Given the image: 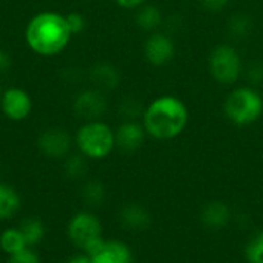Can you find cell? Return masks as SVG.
Returning a JSON list of instances; mask_svg holds the SVG:
<instances>
[{
	"label": "cell",
	"instance_id": "1",
	"mask_svg": "<svg viewBox=\"0 0 263 263\" xmlns=\"http://www.w3.org/2000/svg\"><path fill=\"white\" fill-rule=\"evenodd\" d=\"M190 123V109L186 103L174 94L154 97L142 116V125L146 134L156 140L168 142L177 139Z\"/></svg>",
	"mask_w": 263,
	"mask_h": 263
},
{
	"label": "cell",
	"instance_id": "2",
	"mask_svg": "<svg viewBox=\"0 0 263 263\" xmlns=\"http://www.w3.org/2000/svg\"><path fill=\"white\" fill-rule=\"evenodd\" d=\"M72 34L65 15L55 11H42L35 14L25 28L28 48L42 57L60 54L71 42Z\"/></svg>",
	"mask_w": 263,
	"mask_h": 263
},
{
	"label": "cell",
	"instance_id": "3",
	"mask_svg": "<svg viewBox=\"0 0 263 263\" xmlns=\"http://www.w3.org/2000/svg\"><path fill=\"white\" fill-rule=\"evenodd\" d=\"M222 111L227 120L234 126H251L263 117L262 91L250 85L234 86L227 94Z\"/></svg>",
	"mask_w": 263,
	"mask_h": 263
},
{
	"label": "cell",
	"instance_id": "4",
	"mask_svg": "<svg viewBox=\"0 0 263 263\" xmlns=\"http://www.w3.org/2000/svg\"><path fill=\"white\" fill-rule=\"evenodd\" d=\"M76 145L86 159L102 160L114 151L116 134L114 129L102 120L85 122L76 133Z\"/></svg>",
	"mask_w": 263,
	"mask_h": 263
},
{
	"label": "cell",
	"instance_id": "5",
	"mask_svg": "<svg viewBox=\"0 0 263 263\" xmlns=\"http://www.w3.org/2000/svg\"><path fill=\"white\" fill-rule=\"evenodd\" d=\"M243 59L231 43L216 45L208 55V72L222 86H234L243 77Z\"/></svg>",
	"mask_w": 263,
	"mask_h": 263
},
{
	"label": "cell",
	"instance_id": "6",
	"mask_svg": "<svg viewBox=\"0 0 263 263\" xmlns=\"http://www.w3.org/2000/svg\"><path fill=\"white\" fill-rule=\"evenodd\" d=\"M66 233L69 240L89 257L94 256L105 242L102 237V223L97 216L89 211L74 214L68 223Z\"/></svg>",
	"mask_w": 263,
	"mask_h": 263
},
{
	"label": "cell",
	"instance_id": "7",
	"mask_svg": "<svg viewBox=\"0 0 263 263\" xmlns=\"http://www.w3.org/2000/svg\"><path fill=\"white\" fill-rule=\"evenodd\" d=\"M177 54L174 37L168 31L149 32L143 43V55L146 62L156 68L170 65Z\"/></svg>",
	"mask_w": 263,
	"mask_h": 263
},
{
	"label": "cell",
	"instance_id": "8",
	"mask_svg": "<svg viewBox=\"0 0 263 263\" xmlns=\"http://www.w3.org/2000/svg\"><path fill=\"white\" fill-rule=\"evenodd\" d=\"M106 108H108L106 97H105L103 91H100L97 88H89V89L80 91L74 97V102H72L74 112L85 122L100 120V117L105 114Z\"/></svg>",
	"mask_w": 263,
	"mask_h": 263
},
{
	"label": "cell",
	"instance_id": "9",
	"mask_svg": "<svg viewBox=\"0 0 263 263\" xmlns=\"http://www.w3.org/2000/svg\"><path fill=\"white\" fill-rule=\"evenodd\" d=\"M0 109L5 114V117L9 119L11 122H22L32 111L31 96L18 86H11L5 89L2 94Z\"/></svg>",
	"mask_w": 263,
	"mask_h": 263
},
{
	"label": "cell",
	"instance_id": "10",
	"mask_svg": "<svg viewBox=\"0 0 263 263\" xmlns=\"http://www.w3.org/2000/svg\"><path fill=\"white\" fill-rule=\"evenodd\" d=\"M37 146L43 156L49 159H62L69 154L72 146V139L69 133H66L65 129L51 128V129H45L39 136Z\"/></svg>",
	"mask_w": 263,
	"mask_h": 263
},
{
	"label": "cell",
	"instance_id": "11",
	"mask_svg": "<svg viewBox=\"0 0 263 263\" xmlns=\"http://www.w3.org/2000/svg\"><path fill=\"white\" fill-rule=\"evenodd\" d=\"M116 134V148L122 153L131 154L139 151L146 139V131L140 120H123L119 128L114 131Z\"/></svg>",
	"mask_w": 263,
	"mask_h": 263
},
{
	"label": "cell",
	"instance_id": "12",
	"mask_svg": "<svg viewBox=\"0 0 263 263\" xmlns=\"http://www.w3.org/2000/svg\"><path fill=\"white\" fill-rule=\"evenodd\" d=\"M89 80L100 91H114L122 82L120 71L109 62H97L89 69Z\"/></svg>",
	"mask_w": 263,
	"mask_h": 263
},
{
	"label": "cell",
	"instance_id": "13",
	"mask_svg": "<svg viewBox=\"0 0 263 263\" xmlns=\"http://www.w3.org/2000/svg\"><path fill=\"white\" fill-rule=\"evenodd\" d=\"M200 220L208 230L220 231L231 222V210L222 200H211L202 208Z\"/></svg>",
	"mask_w": 263,
	"mask_h": 263
},
{
	"label": "cell",
	"instance_id": "14",
	"mask_svg": "<svg viewBox=\"0 0 263 263\" xmlns=\"http://www.w3.org/2000/svg\"><path fill=\"white\" fill-rule=\"evenodd\" d=\"M92 263H134L131 248L120 240H105L102 248L91 256Z\"/></svg>",
	"mask_w": 263,
	"mask_h": 263
},
{
	"label": "cell",
	"instance_id": "15",
	"mask_svg": "<svg viewBox=\"0 0 263 263\" xmlns=\"http://www.w3.org/2000/svg\"><path fill=\"white\" fill-rule=\"evenodd\" d=\"M119 220L125 230L136 233L148 230L153 222L149 211L137 203H129L123 206L119 213Z\"/></svg>",
	"mask_w": 263,
	"mask_h": 263
},
{
	"label": "cell",
	"instance_id": "16",
	"mask_svg": "<svg viewBox=\"0 0 263 263\" xmlns=\"http://www.w3.org/2000/svg\"><path fill=\"white\" fill-rule=\"evenodd\" d=\"M134 22L140 29H143L146 32L160 31V28L165 26V14L157 5L145 3L136 9Z\"/></svg>",
	"mask_w": 263,
	"mask_h": 263
},
{
	"label": "cell",
	"instance_id": "17",
	"mask_svg": "<svg viewBox=\"0 0 263 263\" xmlns=\"http://www.w3.org/2000/svg\"><path fill=\"white\" fill-rule=\"evenodd\" d=\"M254 31V20L247 12H234L227 22V34L236 40H247Z\"/></svg>",
	"mask_w": 263,
	"mask_h": 263
},
{
	"label": "cell",
	"instance_id": "18",
	"mask_svg": "<svg viewBox=\"0 0 263 263\" xmlns=\"http://www.w3.org/2000/svg\"><path fill=\"white\" fill-rule=\"evenodd\" d=\"M20 203L18 193L12 186L0 183V220L14 217L20 210Z\"/></svg>",
	"mask_w": 263,
	"mask_h": 263
},
{
	"label": "cell",
	"instance_id": "19",
	"mask_svg": "<svg viewBox=\"0 0 263 263\" xmlns=\"http://www.w3.org/2000/svg\"><path fill=\"white\" fill-rule=\"evenodd\" d=\"M0 248L8 254H15L18 251H23L25 248H29L26 245V240L18 228H8L0 234Z\"/></svg>",
	"mask_w": 263,
	"mask_h": 263
},
{
	"label": "cell",
	"instance_id": "20",
	"mask_svg": "<svg viewBox=\"0 0 263 263\" xmlns=\"http://www.w3.org/2000/svg\"><path fill=\"white\" fill-rule=\"evenodd\" d=\"M18 230L22 231L28 247H34L40 243L45 237V225L35 217L23 219L18 225Z\"/></svg>",
	"mask_w": 263,
	"mask_h": 263
},
{
	"label": "cell",
	"instance_id": "21",
	"mask_svg": "<svg viewBox=\"0 0 263 263\" xmlns=\"http://www.w3.org/2000/svg\"><path fill=\"white\" fill-rule=\"evenodd\" d=\"M106 199V190L102 182L89 180L82 188V200L88 206H100Z\"/></svg>",
	"mask_w": 263,
	"mask_h": 263
},
{
	"label": "cell",
	"instance_id": "22",
	"mask_svg": "<svg viewBox=\"0 0 263 263\" xmlns=\"http://www.w3.org/2000/svg\"><path fill=\"white\" fill-rule=\"evenodd\" d=\"M63 171H65L66 177H69L72 180L82 179L88 171L86 157L83 154H69L63 163Z\"/></svg>",
	"mask_w": 263,
	"mask_h": 263
},
{
	"label": "cell",
	"instance_id": "23",
	"mask_svg": "<svg viewBox=\"0 0 263 263\" xmlns=\"http://www.w3.org/2000/svg\"><path fill=\"white\" fill-rule=\"evenodd\" d=\"M145 105L137 97H125L119 106V114L123 120H142Z\"/></svg>",
	"mask_w": 263,
	"mask_h": 263
},
{
	"label": "cell",
	"instance_id": "24",
	"mask_svg": "<svg viewBox=\"0 0 263 263\" xmlns=\"http://www.w3.org/2000/svg\"><path fill=\"white\" fill-rule=\"evenodd\" d=\"M245 259L248 263H263V231L256 233L247 242Z\"/></svg>",
	"mask_w": 263,
	"mask_h": 263
},
{
	"label": "cell",
	"instance_id": "25",
	"mask_svg": "<svg viewBox=\"0 0 263 263\" xmlns=\"http://www.w3.org/2000/svg\"><path fill=\"white\" fill-rule=\"evenodd\" d=\"M243 77L247 80V85L253 88L263 86V62L260 60H251L243 68Z\"/></svg>",
	"mask_w": 263,
	"mask_h": 263
},
{
	"label": "cell",
	"instance_id": "26",
	"mask_svg": "<svg viewBox=\"0 0 263 263\" xmlns=\"http://www.w3.org/2000/svg\"><path fill=\"white\" fill-rule=\"evenodd\" d=\"M65 18H66V23H68L69 31H71L72 35L80 34V32L85 31V28H86V18L83 17L82 12H77V11L69 12L68 15H65Z\"/></svg>",
	"mask_w": 263,
	"mask_h": 263
},
{
	"label": "cell",
	"instance_id": "27",
	"mask_svg": "<svg viewBox=\"0 0 263 263\" xmlns=\"http://www.w3.org/2000/svg\"><path fill=\"white\" fill-rule=\"evenodd\" d=\"M6 263H40V259L31 248H25L23 251L11 254Z\"/></svg>",
	"mask_w": 263,
	"mask_h": 263
},
{
	"label": "cell",
	"instance_id": "28",
	"mask_svg": "<svg viewBox=\"0 0 263 263\" xmlns=\"http://www.w3.org/2000/svg\"><path fill=\"white\" fill-rule=\"evenodd\" d=\"M230 2H231V0H202L203 6H205L208 11H211V12H219V11H222L223 8L228 6Z\"/></svg>",
	"mask_w": 263,
	"mask_h": 263
},
{
	"label": "cell",
	"instance_id": "29",
	"mask_svg": "<svg viewBox=\"0 0 263 263\" xmlns=\"http://www.w3.org/2000/svg\"><path fill=\"white\" fill-rule=\"evenodd\" d=\"M120 8L123 9H129V11H136L137 8H140L142 5L146 3V0H114Z\"/></svg>",
	"mask_w": 263,
	"mask_h": 263
},
{
	"label": "cell",
	"instance_id": "30",
	"mask_svg": "<svg viewBox=\"0 0 263 263\" xmlns=\"http://www.w3.org/2000/svg\"><path fill=\"white\" fill-rule=\"evenodd\" d=\"M12 62H11V57L8 52H5L3 49H0V74L6 72L9 68H11Z\"/></svg>",
	"mask_w": 263,
	"mask_h": 263
},
{
	"label": "cell",
	"instance_id": "31",
	"mask_svg": "<svg viewBox=\"0 0 263 263\" xmlns=\"http://www.w3.org/2000/svg\"><path fill=\"white\" fill-rule=\"evenodd\" d=\"M66 263H92L91 260V257L88 256V254H76V256H72V257H69Z\"/></svg>",
	"mask_w": 263,
	"mask_h": 263
},
{
	"label": "cell",
	"instance_id": "32",
	"mask_svg": "<svg viewBox=\"0 0 263 263\" xmlns=\"http://www.w3.org/2000/svg\"><path fill=\"white\" fill-rule=\"evenodd\" d=\"M2 94H3V91H2V86H0V99H2Z\"/></svg>",
	"mask_w": 263,
	"mask_h": 263
},
{
	"label": "cell",
	"instance_id": "33",
	"mask_svg": "<svg viewBox=\"0 0 263 263\" xmlns=\"http://www.w3.org/2000/svg\"><path fill=\"white\" fill-rule=\"evenodd\" d=\"M262 94H263V86H262Z\"/></svg>",
	"mask_w": 263,
	"mask_h": 263
}]
</instances>
